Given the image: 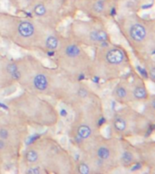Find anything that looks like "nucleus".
Segmentation results:
<instances>
[{
    "label": "nucleus",
    "mask_w": 155,
    "mask_h": 174,
    "mask_svg": "<svg viewBox=\"0 0 155 174\" xmlns=\"http://www.w3.org/2000/svg\"><path fill=\"white\" fill-rule=\"evenodd\" d=\"M66 36L84 47L95 48L112 41L104 21L93 18L71 22L67 26Z\"/></svg>",
    "instance_id": "11"
},
{
    "label": "nucleus",
    "mask_w": 155,
    "mask_h": 174,
    "mask_svg": "<svg viewBox=\"0 0 155 174\" xmlns=\"http://www.w3.org/2000/svg\"><path fill=\"white\" fill-rule=\"evenodd\" d=\"M56 69L73 79H92L93 56L83 45L61 35L56 49L51 55Z\"/></svg>",
    "instance_id": "7"
},
{
    "label": "nucleus",
    "mask_w": 155,
    "mask_h": 174,
    "mask_svg": "<svg viewBox=\"0 0 155 174\" xmlns=\"http://www.w3.org/2000/svg\"><path fill=\"white\" fill-rule=\"evenodd\" d=\"M79 9L90 18L103 21L116 12L115 6L108 5V0H83Z\"/></svg>",
    "instance_id": "13"
},
{
    "label": "nucleus",
    "mask_w": 155,
    "mask_h": 174,
    "mask_svg": "<svg viewBox=\"0 0 155 174\" xmlns=\"http://www.w3.org/2000/svg\"><path fill=\"white\" fill-rule=\"evenodd\" d=\"M121 140H122V145H121L120 154V167L125 169L132 168L138 164L134 145L132 144L128 139L121 138Z\"/></svg>",
    "instance_id": "18"
},
{
    "label": "nucleus",
    "mask_w": 155,
    "mask_h": 174,
    "mask_svg": "<svg viewBox=\"0 0 155 174\" xmlns=\"http://www.w3.org/2000/svg\"><path fill=\"white\" fill-rule=\"evenodd\" d=\"M143 111L141 112L143 114L154 123L155 122V96L151 95L146 101L144 102Z\"/></svg>",
    "instance_id": "19"
},
{
    "label": "nucleus",
    "mask_w": 155,
    "mask_h": 174,
    "mask_svg": "<svg viewBox=\"0 0 155 174\" xmlns=\"http://www.w3.org/2000/svg\"><path fill=\"white\" fill-rule=\"evenodd\" d=\"M122 140L120 137H104L102 133L86 140L77 148L92 173H110L120 167Z\"/></svg>",
    "instance_id": "6"
},
{
    "label": "nucleus",
    "mask_w": 155,
    "mask_h": 174,
    "mask_svg": "<svg viewBox=\"0 0 155 174\" xmlns=\"http://www.w3.org/2000/svg\"><path fill=\"white\" fill-rule=\"evenodd\" d=\"M112 95L114 101L122 105H132L134 103L131 90L130 78L126 77V75L118 79V82L112 89Z\"/></svg>",
    "instance_id": "16"
},
{
    "label": "nucleus",
    "mask_w": 155,
    "mask_h": 174,
    "mask_svg": "<svg viewBox=\"0 0 155 174\" xmlns=\"http://www.w3.org/2000/svg\"><path fill=\"white\" fill-rule=\"evenodd\" d=\"M29 16L0 14V37L26 51L45 53V44L56 31Z\"/></svg>",
    "instance_id": "2"
},
{
    "label": "nucleus",
    "mask_w": 155,
    "mask_h": 174,
    "mask_svg": "<svg viewBox=\"0 0 155 174\" xmlns=\"http://www.w3.org/2000/svg\"><path fill=\"white\" fill-rule=\"evenodd\" d=\"M144 66L148 79L152 83L155 82V60L153 58H149L141 63Z\"/></svg>",
    "instance_id": "20"
},
{
    "label": "nucleus",
    "mask_w": 155,
    "mask_h": 174,
    "mask_svg": "<svg viewBox=\"0 0 155 174\" xmlns=\"http://www.w3.org/2000/svg\"><path fill=\"white\" fill-rule=\"evenodd\" d=\"M20 160L25 168L39 166L45 173H73L75 160L57 140L50 136L36 139L21 152Z\"/></svg>",
    "instance_id": "1"
},
{
    "label": "nucleus",
    "mask_w": 155,
    "mask_h": 174,
    "mask_svg": "<svg viewBox=\"0 0 155 174\" xmlns=\"http://www.w3.org/2000/svg\"><path fill=\"white\" fill-rule=\"evenodd\" d=\"M25 173L27 174H40V173H45L44 171L40 168L39 166H28L25 167V170L23 171Z\"/></svg>",
    "instance_id": "22"
},
{
    "label": "nucleus",
    "mask_w": 155,
    "mask_h": 174,
    "mask_svg": "<svg viewBox=\"0 0 155 174\" xmlns=\"http://www.w3.org/2000/svg\"><path fill=\"white\" fill-rule=\"evenodd\" d=\"M138 163L147 168L155 167V142L154 140H144L134 145Z\"/></svg>",
    "instance_id": "15"
},
{
    "label": "nucleus",
    "mask_w": 155,
    "mask_h": 174,
    "mask_svg": "<svg viewBox=\"0 0 155 174\" xmlns=\"http://www.w3.org/2000/svg\"><path fill=\"white\" fill-rule=\"evenodd\" d=\"M29 127L16 117L0 112V139L21 151L28 136Z\"/></svg>",
    "instance_id": "12"
},
{
    "label": "nucleus",
    "mask_w": 155,
    "mask_h": 174,
    "mask_svg": "<svg viewBox=\"0 0 155 174\" xmlns=\"http://www.w3.org/2000/svg\"><path fill=\"white\" fill-rule=\"evenodd\" d=\"M73 173L78 174H92V171L90 166L87 164L84 160L81 159L78 162H75V168H73Z\"/></svg>",
    "instance_id": "21"
},
{
    "label": "nucleus",
    "mask_w": 155,
    "mask_h": 174,
    "mask_svg": "<svg viewBox=\"0 0 155 174\" xmlns=\"http://www.w3.org/2000/svg\"><path fill=\"white\" fill-rule=\"evenodd\" d=\"M131 68V58L123 46L111 41L94 48L92 79L111 82L126 75Z\"/></svg>",
    "instance_id": "8"
},
{
    "label": "nucleus",
    "mask_w": 155,
    "mask_h": 174,
    "mask_svg": "<svg viewBox=\"0 0 155 174\" xmlns=\"http://www.w3.org/2000/svg\"><path fill=\"white\" fill-rule=\"evenodd\" d=\"M8 112L28 127L51 128L59 122L56 105L45 96L25 91L5 101Z\"/></svg>",
    "instance_id": "3"
},
{
    "label": "nucleus",
    "mask_w": 155,
    "mask_h": 174,
    "mask_svg": "<svg viewBox=\"0 0 155 174\" xmlns=\"http://www.w3.org/2000/svg\"><path fill=\"white\" fill-rule=\"evenodd\" d=\"M129 78L134 103H144L151 95L149 90L147 88L145 79L139 75L136 71H132L131 77Z\"/></svg>",
    "instance_id": "17"
},
{
    "label": "nucleus",
    "mask_w": 155,
    "mask_h": 174,
    "mask_svg": "<svg viewBox=\"0 0 155 174\" xmlns=\"http://www.w3.org/2000/svg\"><path fill=\"white\" fill-rule=\"evenodd\" d=\"M16 84L15 59L0 53V90H5Z\"/></svg>",
    "instance_id": "14"
},
{
    "label": "nucleus",
    "mask_w": 155,
    "mask_h": 174,
    "mask_svg": "<svg viewBox=\"0 0 155 174\" xmlns=\"http://www.w3.org/2000/svg\"><path fill=\"white\" fill-rule=\"evenodd\" d=\"M110 123L114 136L134 138L150 136L153 131V123L143 112L132 108V105H123L113 112Z\"/></svg>",
    "instance_id": "10"
},
{
    "label": "nucleus",
    "mask_w": 155,
    "mask_h": 174,
    "mask_svg": "<svg viewBox=\"0 0 155 174\" xmlns=\"http://www.w3.org/2000/svg\"><path fill=\"white\" fill-rule=\"evenodd\" d=\"M116 25L141 63L154 57L155 24L152 19L141 17L132 13L120 16Z\"/></svg>",
    "instance_id": "5"
},
{
    "label": "nucleus",
    "mask_w": 155,
    "mask_h": 174,
    "mask_svg": "<svg viewBox=\"0 0 155 174\" xmlns=\"http://www.w3.org/2000/svg\"><path fill=\"white\" fill-rule=\"evenodd\" d=\"M71 110L73 118L70 124L68 135L76 147L86 140L100 133L105 123L104 103L95 92L77 103Z\"/></svg>",
    "instance_id": "4"
},
{
    "label": "nucleus",
    "mask_w": 155,
    "mask_h": 174,
    "mask_svg": "<svg viewBox=\"0 0 155 174\" xmlns=\"http://www.w3.org/2000/svg\"><path fill=\"white\" fill-rule=\"evenodd\" d=\"M16 81L25 91L50 97L56 69L50 68L33 55L15 59Z\"/></svg>",
    "instance_id": "9"
}]
</instances>
